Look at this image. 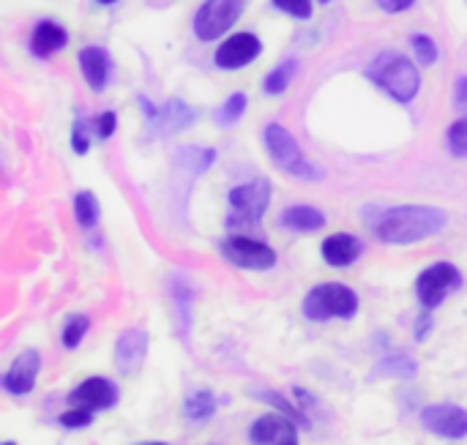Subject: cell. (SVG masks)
Listing matches in <instances>:
<instances>
[{
	"mask_svg": "<svg viewBox=\"0 0 467 445\" xmlns=\"http://www.w3.org/2000/svg\"><path fill=\"white\" fill-rule=\"evenodd\" d=\"M454 104L457 109H467V74H462L454 85Z\"/></svg>",
	"mask_w": 467,
	"mask_h": 445,
	"instance_id": "35",
	"label": "cell"
},
{
	"mask_svg": "<svg viewBox=\"0 0 467 445\" xmlns=\"http://www.w3.org/2000/svg\"><path fill=\"white\" fill-rule=\"evenodd\" d=\"M358 312V295L339 282H326L309 290L304 298V317L312 323H326V320H350Z\"/></svg>",
	"mask_w": 467,
	"mask_h": 445,
	"instance_id": "3",
	"label": "cell"
},
{
	"mask_svg": "<svg viewBox=\"0 0 467 445\" xmlns=\"http://www.w3.org/2000/svg\"><path fill=\"white\" fill-rule=\"evenodd\" d=\"M416 0H378V5L383 8V11H389V14H400V11H405V8H410Z\"/></svg>",
	"mask_w": 467,
	"mask_h": 445,
	"instance_id": "36",
	"label": "cell"
},
{
	"mask_svg": "<svg viewBox=\"0 0 467 445\" xmlns=\"http://www.w3.org/2000/svg\"><path fill=\"white\" fill-rule=\"evenodd\" d=\"M118 399H120L118 386L112 380H107V378H88L68 394L71 408H79V410H88V413L109 410V408L118 405Z\"/></svg>",
	"mask_w": 467,
	"mask_h": 445,
	"instance_id": "10",
	"label": "cell"
},
{
	"mask_svg": "<svg viewBox=\"0 0 467 445\" xmlns=\"http://www.w3.org/2000/svg\"><path fill=\"white\" fill-rule=\"evenodd\" d=\"M375 375L397 378V380H416L419 378V361L408 353H389L378 361Z\"/></svg>",
	"mask_w": 467,
	"mask_h": 445,
	"instance_id": "20",
	"label": "cell"
},
{
	"mask_svg": "<svg viewBox=\"0 0 467 445\" xmlns=\"http://www.w3.org/2000/svg\"><path fill=\"white\" fill-rule=\"evenodd\" d=\"M263 52V44L254 33H235L216 49V66L222 68H244Z\"/></svg>",
	"mask_w": 467,
	"mask_h": 445,
	"instance_id": "13",
	"label": "cell"
},
{
	"mask_svg": "<svg viewBox=\"0 0 467 445\" xmlns=\"http://www.w3.org/2000/svg\"><path fill=\"white\" fill-rule=\"evenodd\" d=\"M254 399H263V402H268V405H274L285 419H290L293 424H298V427H309V419L301 413V408H296V405H290L282 394H276V391H268V388H252L249 391Z\"/></svg>",
	"mask_w": 467,
	"mask_h": 445,
	"instance_id": "22",
	"label": "cell"
},
{
	"mask_svg": "<svg viewBox=\"0 0 467 445\" xmlns=\"http://www.w3.org/2000/svg\"><path fill=\"white\" fill-rule=\"evenodd\" d=\"M140 445H167V443H140Z\"/></svg>",
	"mask_w": 467,
	"mask_h": 445,
	"instance_id": "37",
	"label": "cell"
},
{
	"mask_svg": "<svg viewBox=\"0 0 467 445\" xmlns=\"http://www.w3.org/2000/svg\"><path fill=\"white\" fill-rule=\"evenodd\" d=\"M244 109H246V96H244V93H233V96L219 107L216 120H219L222 126H230V123H235V120L244 115Z\"/></svg>",
	"mask_w": 467,
	"mask_h": 445,
	"instance_id": "27",
	"label": "cell"
},
{
	"mask_svg": "<svg viewBox=\"0 0 467 445\" xmlns=\"http://www.w3.org/2000/svg\"><path fill=\"white\" fill-rule=\"evenodd\" d=\"M265 148H268L271 159L276 161V167H282L287 175L304 178V181H320L323 178V172L312 161H306L296 137L285 126H279V123L265 126Z\"/></svg>",
	"mask_w": 467,
	"mask_h": 445,
	"instance_id": "4",
	"label": "cell"
},
{
	"mask_svg": "<svg viewBox=\"0 0 467 445\" xmlns=\"http://www.w3.org/2000/svg\"><path fill=\"white\" fill-rule=\"evenodd\" d=\"M74 216L79 222V227L90 230L99 224V216H101V208H99V200L90 194V191H79L74 197Z\"/></svg>",
	"mask_w": 467,
	"mask_h": 445,
	"instance_id": "24",
	"label": "cell"
},
{
	"mask_svg": "<svg viewBox=\"0 0 467 445\" xmlns=\"http://www.w3.org/2000/svg\"><path fill=\"white\" fill-rule=\"evenodd\" d=\"M140 101H142V109H145L148 123H150L153 129H175V131H181V129L192 126V120L197 118L194 109H189L183 101H170L164 109L153 107L148 98H140Z\"/></svg>",
	"mask_w": 467,
	"mask_h": 445,
	"instance_id": "15",
	"label": "cell"
},
{
	"mask_svg": "<svg viewBox=\"0 0 467 445\" xmlns=\"http://www.w3.org/2000/svg\"><path fill=\"white\" fill-rule=\"evenodd\" d=\"M99 3H115V0H99Z\"/></svg>",
	"mask_w": 467,
	"mask_h": 445,
	"instance_id": "38",
	"label": "cell"
},
{
	"mask_svg": "<svg viewBox=\"0 0 467 445\" xmlns=\"http://www.w3.org/2000/svg\"><path fill=\"white\" fill-rule=\"evenodd\" d=\"M279 224L290 233H317L326 227V213L312 205H293L279 216Z\"/></svg>",
	"mask_w": 467,
	"mask_h": 445,
	"instance_id": "18",
	"label": "cell"
},
{
	"mask_svg": "<svg viewBox=\"0 0 467 445\" xmlns=\"http://www.w3.org/2000/svg\"><path fill=\"white\" fill-rule=\"evenodd\" d=\"M66 41H68V33H66L57 22L44 19V22L36 25L33 36H30V52H33L36 57H49V55H55L57 49H63Z\"/></svg>",
	"mask_w": 467,
	"mask_h": 445,
	"instance_id": "17",
	"label": "cell"
},
{
	"mask_svg": "<svg viewBox=\"0 0 467 445\" xmlns=\"http://www.w3.org/2000/svg\"><path fill=\"white\" fill-rule=\"evenodd\" d=\"M274 5L296 19H309L312 16V0H274Z\"/></svg>",
	"mask_w": 467,
	"mask_h": 445,
	"instance_id": "30",
	"label": "cell"
},
{
	"mask_svg": "<svg viewBox=\"0 0 467 445\" xmlns=\"http://www.w3.org/2000/svg\"><path fill=\"white\" fill-rule=\"evenodd\" d=\"M296 68H298V63H296L293 57H287L285 63H279V66L265 77L263 90H265L268 96H279V93H285V90L290 88L293 77H296Z\"/></svg>",
	"mask_w": 467,
	"mask_h": 445,
	"instance_id": "23",
	"label": "cell"
},
{
	"mask_svg": "<svg viewBox=\"0 0 467 445\" xmlns=\"http://www.w3.org/2000/svg\"><path fill=\"white\" fill-rule=\"evenodd\" d=\"M148 356V334L142 328H129L118 336L115 345V367L120 375H131L142 367Z\"/></svg>",
	"mask_w": 467,
	"mask_h": 445,
	"instance_id": "14",
	"label": "cell"
},
{
	"mask_svg": "<svg viewBox=\"0 0 467 445\" xmlns=\"http://www.w3.org/2000/svg\"><path fill=\"white\" fill-rule=\"evenodd\" d=\"M246 0H205L194 14V33L200 41H216L244 14Z\"/></svg>",
	"mask_w": 467,
	"mask_h": 445,
	"instance_id": "7",
	"label": "cell"
},
{
	"mask_svg": "<svg viewBox=\"0 0 467 445\" xmlns=\"http://www.w3.org/2000/svg\"><path fill=\"white\" fill-rule=\"evenodd\" d=\"M41 372V356L38 350H25L14 358L11 369L3 375L0 386L14 394V397H22V394H30L36 388V378Z\"/></svg>",
	"mask_w": 467,
	"mask_h": 445,
	"instance_id": "12",
	"label": "cell"
},
{
	"mask_svg": "<svg viewBox=\"0 0 467 445\" xmlns=\"http://www.w3.org/2000/svg\"><path fill=\"white\" fill-rule=\"evenodd\" d=\"M115 123H118L115 112H101V115L93 120V126H96V134H99L101 140L112 137V131H115Z\"/></svg>",
	"mask_w": 467,
	"mask_h": 445,
	"instance_id": "32",
	"label": "cell"
},
{
	"mask_svg": "<svg viewBox=\"0 0 467 445\" xmlns=\"http://www.w3.org/2000/svg\"><path fill=\"white\" fill-rule=\"evenodd\" d=\"M320 3H331V0H320Z\"/></svg>",
	"mask_w": 467,
	"mask_h": 445,
	"instance_id": "39",
	"label": "cell"
},
{
	"mask_svg": "<svg viewBox=\"0 0 467 445\" xmlns=\"http://www.w3.org/2000/svg\"><path fill=\"white\" fill-rule=\"evenodd\" d=\"M249 443L252 445H298V432L290 419L282 413H268L260 416L252 429H249Z\"/></svg>",
	"mask_w": 467,
	"mask_h": 445,
	"instance_id": "11",
	"label": "cell"
},
{
	"mask_svg": "<svg viewBox=\"0 0 467 445\" xmlns=\"http://www.w3.org/2000/svg\"><path fill=\"white\" fill-rule=\"evenodd\" d=\"M449 224V213L435 205H397L383 211L372 230L383 243H416L424 238L438 235Z\"/></svg>",
	"mask_w": 467,
	"mask_h": 445,
	"instance_id": "1",
	"label": "cell"
},
{
	"mask_svg": "<svg viewBox=\"0 0 467 445\" xmlns=\"http://www.w3.org/2000/svg\"><path fill=\"white\" fill-rule=\"evenodd\" d=\"M421 424L427 432L446 438V440H462L467 438V410L460 405H427L421 410Z\"/></svg>",
	"mask_w": 467,
	"mask_h": 445,
	"instance_id": "9",
	"label": "cell"
},
{
	"mask_svg": "<svg viewBox=\"0 0 467 445\" xmlns=\"http://www.w3.org/2000/svg\"><path fill=\"white\" fill-rule=\"evenodd\" d=\"M449 150L454 156H467V115L449 129Z\"/></svg>",
	"mask_w": 467,
	"mask_h": 445,
	"instance_id": "28",
	"label": "cell"
},
{
	"mask_svg": "<svg viewBox=\"0 0 467 445\" xmlns=\"http://www.w3.org/2000/svg\"><path fill=\"white\" fill-rule=\"evenodd\" d=\"M219 252L227 263H233L235 268H246V271H268L276 265V252L249 235H230L219 243Z\"/></svg>",
	"mask_w": 467,
	"mask_h": 445,
	"instance_id": "8",
	"label": "cell"
},
{
	"mask_svg": "<svg viewBox=\"0 0 467 445\" xmlns=\"http://www.w3.org/2000/svg\"><path fill=\"white\" fill-rule=\"evenodd\" d=\"M216 408L219 405H216V397L211 391H194L183 402V416L189 421H194V424H202V421H208L216 413Z\"/></svg>",
	"mask_w": 467,
	"mask_h": 445,
	"instance_id": "21",
	"label": "cell"
},
{
	"mask_svg": "<svg viewBox=\"0 0 467 445\" xmlns=\"http://www.w3.org/2000/svg\"><path fill=\"white\" fill-rule=\"evenodd\" d=\"M369 79L383 88L391 98H397L400 104H408L416 98L421 77L419 68L400 52H383L372 60V66L367 68Z\"/></svg>",
	"mask_w": 467,
	"mask_h": 445,
	"instance_id": "2",
	"label": "cell"
},
{
	"mask_svg": "<svg viewBox=\"0 0 467 445\" xmlns=\"http://www.w3.org/2000/svg\"><path fill=\"white\" fill-rule=\"evenodd\" d=\"M175 290H172V304H175V309H178V317H181V323H183V336H186V331H189V320H192V290H189V285L178 276L175 282Z\"/></svg>",
	"mask_w": 467,
	"mask_h": 445,
	"instance_id": "26",
	"label": "cell"
},
{
	"mask_svg": "<svg viewBox=\"0 0 467 445\" xmlns=\"http://www.w3.org/2000/svg\"><path fill=\"white\" fill-rule=\"evenodd\" d=\"M0 445H16V443H0Z\"/></svg>",
	"mask_w": 467,
	"mask_h": 445,
	"instance_id": "40",
	"label": "cell"
},
{
	"mask_svg": "<svg viewBox=\"0 0 467 445\" xmlns=\"http://www.w3.org/2000/svg\"><path fill=\"white\" fill-rule=\"evenodd\" d=\"M410 44H413V49H416V55H419V60H421L424 66H432V63L438 60V47H435V41H432L430 36L416 33Z\"/></svg>",
	"mask_w": 467,
	"mask_h": 445,
	"instance_id": "29",
	"label": "cell"
},
{
	"mask_svg": "<svg viewBox=\"0 0 467 445\" xmlns=\"http://www.w3.org/2000/svg\"><path fill=\"white\" fill-rule=\"evenodd\" d=\"M88 328H90V320H88L85 315H71V317L66 320V326H63V334H60L63 347H68V350L79 347V342L85 339Z\"/></svg>",
	"mask_w": 467,
	"mask_h": 445,
	"instance_id": "25",
	"label": "cell"
},
{
	"mask_svg": "<svg viewBox=\"0 0 467 445\" xmlns=\"http://www.w3.org/2000/svg\"><path fill=\"white\" fill-rule=\"evenodd\" d=\"M462 287V274L457 265L451 263H435L430 265L419 282H416V293H419V301L427 312L438 309L451 293H457Z\"/></svg>",
	"mask_w": 467,
	"mask_h": 445,
	"instance_id": "6",
	"label": "cell"
},
{
	"mask_svg": "<svg viewBox=\"0 0 467 445\" xmlns=\"http://www.w3.org/2000/svg\"><path fill=\"white\" fill-rule=\"evenodd\" d=\"M430 331H432V315H430V312L424 309V312L419 315V320H416V331H413L416 342H427Z\"/></svg>",
	"mask_w": 467,
	"mask_h": 445,
	"instance_id": "34",
	"label": "cell"
},
{
	"mask_svg": "<svg viewBox=\"0 0 467 445\" xmlns=\"http://www.w3.org/2000/svg\"><path fill=\"white\" fill-rule=\"evenodd\" d=\"M93 421V413L88 410H79V408H68L63 416H60V427L63 429H82Z\"/></svg>",
	"mask_w": 467,
	"mask_h": 445,
	"instance_id": "31",
	"label": "cell"
},
{
	"mask_svg": "<svg viewBox=\"0 0 467 445\" xmlns=\"http://www.w3.org/2000/svg\"><path fill=\"white\" fill-rule=\"evenodd\" d=\"M71 148H74L77 153H88V148H90V140H88L85 126H82L79 120H77L74 129H71Z\"/></svg>",
	"mask_w": 467,
	"mask_h": 445,
	"instance_id": "33",
	"label": "cell"
},
{
	"mask_svg": "<svg viewBox=\"0 0 467 445\" xmlns=\"http://www.w3.org/2000/svg\"><path fill=\"white\" fill-rule=\"evenodd\" d=\"M364 252V243L361 238L350 235V233H337V235H328L323 241V260L334 268H348L353 265Z\"/></svg>",
	"mask_w": 467,
	"mask_h": 445,
	"instance_id": "16",
	"label": "cell"
},
{
	"mask_svg": "<svg viewBox=\"0 0 467 445\" xmlns=\"http://www.w3.org/2000/svg\"><path fill=\"white\" fill-rule=\"evenodd\" d=\"M271 202V183L265 178L249 181L244 186H235L230 191V219L227 227L230 230H249L257 227L265 208Z\"/></svg>",
	"mask_w": 467,
	"mask_h": 445,
	"instance_id": "5",
	"label": "cell"
},
{
	"mask_svg": "<svg viewBox=\"0 0 467 445\" xmlns=\"http://www.w3.org/2000/svg\"><path fill=\"white\" fill-rule=\"evenodd\" d=\"M79 68L82 77L88 79V85L93 90H101L107 85V74H109V57L101 47H85L79 52Z\"/></svg>",
	"mask_w": 467,
	"mask_h": 445,
	"instance_id": "19",
	"label": "cell"
}]
</instances>
